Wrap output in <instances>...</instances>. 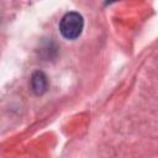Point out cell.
<instances>
[{
  "label": "cell",
  "instance_id": "7a4b0ae2",
  "mask_svg": "<svg viewBox=\"0 0 158 158\" xmlns=\"http://www.w3.org/2000/svg\"><path fill=\"white\" fill-rule=\"evenodd\" d=\"M31 86L37 95H42L48 88V79L46 74L40 70L35 72L31 77Z\"/></svg>",
  "mask_w": 158,
  "mask_h": 158
},
{
  "label": "cell",
  "instance_id": "6da1fadb",
  "mask_svg": "<svg viewBox=\"0 0 158 158\" xmlns=\"http://www.w3.org/2000/svg\"><path fill=\"white\" fill-rule=\"evenodd\" d=\"M83 26H84L83 16L79 12H68L60 20L59 31L65 38L74 40L80 36L83 31Z\"/></svg>",
  "mask_w": 158,
  "mask_h": 158
}]
</instances>
